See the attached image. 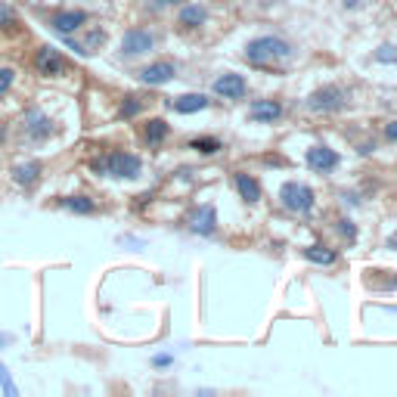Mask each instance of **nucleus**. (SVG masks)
Returning <instances> with one entry per match:
<instances>
[{
	"mask_svg": "<svg viewBox=\"0 0 397 397\" xmlns=\"http://www.w3.org/2000/svg\"><path fill=\"white\" fill-rule=\"evenodd\" d=\"M292 53H295L292 44L283 41V38H273V34H264V38L249 41V47H245V60H249L251 66H270V62L288 60Z\"/></svg>",
	"mask_w": 397,
	"mask_h": 397,
	"instance_id": "1",
	"label": "nucleus"
},
{
	"mask_svg": "<svg viewBox=\"0 0 397 397\" xmlns=\"http://www.w3.org/2000/svg\"><path fill=\"white\" fill-rule=\"evenodd\" d=\"M279 202H283L286 211L295 214H307L314 208V190L307 183H298V180H288V183L279 186Z\"/></svg>",
	"mask_w": 397,
	"mask_h": 397,
	"instance_id": "2",
	"label": "nucleus"
},
{
	"mask_svg": "<svg viewBox=\"0 0 397 397\" xmlns=\"http://www.w3.org/2000/svg\"><path fill=\"white\" fill-rule=\"evenodd\" d=\"M103 162H106V174L118 180H137L143 171V162L134 153H109Z\"/></svg>",
	"mask_w": 397,
	"mask_h": 397,
	"instance_id": "3",
	"label": "nucleus"
},
{
	"mask_svg": "<svg viewBox=\"0 0 397 397\" xmlns=\"http://www.w3.org/2000/svg\"><path fill=\"white\" fill-rule=\"evenodd\" d=\"M344 90L342 88H335V84H326V88H320V90H314L307 97V109L310 112H338L344 106Z\"/></svg>",
	"mask_w": 397,
	"mask_h": 397,
	"instance_id": "4",
	"label": "nucleus"
},
{
	"mask_svg": "<svg viewBox=\"0 0 397 397\" xmlns=\"http://www.w3.org/2000/svg\"><path fill=\"white\" fill-rule=\"evenodd\" d=\"M66 69H69V62L62 60L60 50H53L50 44L38 47V53H34V71H38L41 78H60Z\"/></svg>",
	"mask_w": 397,
	"mask_h": 397,
	"instance_id": "5",
	"label": "nucleus"
},
{
	"mask_svg": "<svg viewBox=\"0 0 397 397\" xmlns=\"http://www.w3.org/2000/svg\"><path fill=\"white\" fill-rule=\"evenodd\" d=\"M153 47H155V38L146 28H131V32H125V38H121V56H143Z\"/></svg>",
	"mask_w": 397,
	"mask_h": 397,
	"instance_id": "6",
	"label": "nucleus"
},
{
	"mask_svg": "<svg viewBox=\"0 0 397 397\" xmlns=\"http://www.w3.org/2000/svg\"><path fill=\"white\" fill-rule=\"evenodd\" d=\"M211 90L218 93V97H223V99H242L245 90H249V84H245V78L236 75V71H223V75L214 78Z\"/></svg>",
	"mask_w": 397,
	"mask_h": 397,
	"instance_id": "7",
	"label": "nucleus"
},
{
	"mask_svg": "<svg viewBox=\"0 0 397 397\" xmlns=\"http://www.w3.org/2000/svg\"><path fill=\"white\" fill-rule=\"evenodd\" d=\"M174 75H177V69H174V62H168V60H158V62H153V66H146V69L137 71V78H140L143 84H149V88L168 84Z\"/></svg>",
	"mask_w": 397,
	"mask_h": 397,
	"instance_id": "8",
	"label": "nucleus"
},
{
	"mask_svg": "<svg viewBox=\"0 0 397 397\" xmlns=\"http://www.w3.org/2000/svg\"><path fill=\"white\" fill-rule=\"evenodd\" d=\"M22 127H25V134L32 137V140H47V137L56 131V127H53V121H50V118H47V115L41 112V109H28V112H25Z\"/></svg>",
	"mask_w": 397,
	"mask_h": 397,
	"instance_id": "9",
	"label": "nucleus"
},
{
	"mask_svg": "<svg viewBox=\"0 0 397 397\" xmlns=\"http://www.w3.org/2000/svg\"><path fill=\"white\" fill-rule=\"evenodd\" d=\"M307 165L316 174H329V171L338 168V153L329 146H314V149H307Z\"/></svg>",
	"mask_w": 397,
	"mask_h": 397,
	"instance_id": "10",
	"label": "nucleus"
},
{
	"mask_svg": "<svg viewBox=\"0 0 397 397\" xmlns=\"http://www.w3.org/2000/svg\"><path fill=\"white\" fill-rule=\"evenodd\" d=\"M279 115H283V103H279V99H255V103L249 106V118L258 121V125H270Z\"/></svg>",
	"mask_w": 397,
	"mask_h": 397,
	"instance_id": "11",
	"label": "nucleus"
},
{
	"mask_svg": "<svg viewBox=\"0 0 397 397\" xmlns=\"http://www.w3.org/2000/svg\"><path fill=\"white\" fill-rule=\"evenodd\" d=\"M50 25H53L60 34H71V32H78L81 25H88V13H84V10H66V13H56L53 22H50Z\"/></svg>",
	"mask_w": 397,
	"mask_h": 397,
	"instance_id": "12",
	"label": "nucleus"
},
{
	"mask_svg": "<svg viewBox=\"0 0 397 397\" xmlns=\"http://www.w3.org/2000/svg\"><path fill=\"white\" fill-rule=\"evenodd\" d=\"M208 103H211V99H208L205 93H183V97L171 99V109L180 112V115H193V112L208 109Z\"/></svg>",
	"mask_w": 397,
	"mask_h": 397,
	"instance_id": "13",
	"label": "nucleus"
},
{
	"mask_svg": "<svg viewBox=\"0 0 397 397\" xmlns=\"http://www.w3.org/2000/svg\"><path fill=\"white\" fill-rule=\"evenodd\" d=\"M214 230H218V211H214V205H202L199 211L193 214V233L211 236Z\"/></svg>",
	"mask_w": 397,
	"mask_h": 397,
	"instance_id": "14",
	"label": "nucleus"
},
{
	"mask_svg": "<svg viewBox=\"0 0 397 397\" xmlns=\"http://www.w3.org/2000/svg\"><path fill=\"white\" fill-rule=\"evenodd\" d=\"M41 162H19L16 168H13V183L16 186H32L34 180L41 177Z\"/></svg>",
	"mask_w": 397,
	"mask_h": 397,
	"instance_id": "15",
	"label": "nucleus"
},
{
	"mask_svg": "<svg viewBox=\"0 0 397 397\" xmlns=\"http://www.w3.org/2000/svg\"><path fill=\"white\" fill-rule=\"evenodd\" d=\"M177 22L183 25V28H199V25L208 22V10L202 4H190V6H183V10H180Z\"/></svg>",
	"mask_w": 397,
	"mask_h": 397,
	"instance_id": "16",
	"label": "nucleus"
},
{
	"mask_svg": "<svg viewBox=\"0 0 397 397\" xmlns=\"http://www.w3.org/2000/svg\"><path fill=\"white\" fill-rule=\"evenodd\" d=\"M236 190H239V196L249 202V205L261 202V183H258L251 174H236Z\"/></svg>",
	"mask_w": 397,
	"mask_h": 397,
	"instance_id": "17",
	"label": "nucleus"
},
{
	"mask_svg": "<svg viewBox=\"0 0 397 397\" xmlns=\"http://www.w3.org/2000/svg\"><path fill=\"white\" fill-rule=\"evenodd\" d=\"M168 121L165 118H149L146 127H143V140L149 143V146H158V143H165V137H168Z\"/></svg>",
	"mask_w": 397,
	"mask_h": 397,
	"instance_id": "18",
	"label": "nucleus"
},
{
	"mask_svg": "<svg viewBox=\"0 0 397 397\" xmlns=\"http://www.w3.org/2000/svg\"><path fill=\"white\" fill-rule=\"evenodd\" d=\"M60 205L71 214H93L97 211V202L90 196H66V199H60Z\"/></svg>",
	"mask_w": 397,
	"mask_h": 397,
	"instance_id": "19",
	"label": "nucleus"
},
{
	"mask_svg": "<svg viewBox=\"0 0 397 397\" xmlns=\"http://www.w3.org/2000/svg\"><path fill=\"white\" fill-rule=\"evenodd\" d=\"M305 258L310 264H335V251L332 249H326V245H307L305 249Z\"/></svg>",
	"mask_w": 397,
	"mask_h": 397,
	"instance_id": "20",
	"label": "nucleus"
},
{
	"mask_svg": "<svg viewBox=\"0 0 397 397\" xmlns=\"http://www.w3.org/2000/svg\"><path fill=\"white\" fill-rule=\"evenodd\" d=\"M190 146L196 149V153H202V155H214L218 149H223V146H221V140H214V137H196V140H193Z\"/></svg>",
	"mask_w": 397,
	"mask_h": 397,
	"instance_id": "21",
	"label": "nucleus"
},
{
	"mask_svg": "<svg viewBox=\"0 0 397 397\" xmlns=\"http://www.w3.org/2000/svg\"><path fill=\"white\" fill-rule=\"evenodd\" d=\"M16 25H19L16 10H13V6H6V4H0V32H13Z\"/></svg>",
	"mask_w": 397,
	"mask_h": 397,
	"instance_id": "22",
	"label": "nucleus"
},
{
	"mask_svg": "<svg viewBox=\"0 0 397 397\" xmlns=\"http://www.w3.org/2000/svg\"><path fill=\"white\" fill-rule=\"evenodd\" d=\"M143 112V103H140V97H127L125 103H121V109H118V115L121 118H137V115Z\"/></svg>",
	"mask_w": 397,
	"mask_h": 397,
	"instance_id": "23",
	"label": "nucleus"
},
{
	"mask_svg": "<svg viewBox=\"0 0 397 397\" xmlns=\"http://www.w3.org/2000/svg\"><path fill=\"white\" fill-rule=\"evenodd\" d=\"M13 81H16V69L0 66V97H4V93L13 88Z\"/></svg>",
	"mask_w": 397,
	"mask_h": 397,
	"instance_id": "24",
	"label": "nucleus"
},
{
	"mask_svg": "<svg viewBox=\"0 0 397 397\" xmlns=\"http://www.w3.org/2000/svg\"><path fill=\"white\" fill-rule=\"evenodd\" d=\"M375 60L379 62H397V47L394 44H382L375 50Z\"/></svg>",
	"mask_w": 397,
	"mask_h": 397,
	"instance_id": "25",
	"label": "nucleus"
},
{
	"mask_svg": "<svg viewBox=\"0 0 397 397\" xmlns=\"http://www.w3.org/2000/svg\"><path fill=\"white\" fill-rule=\"evenodd\" d=\"M0 385H4V394L6 397H16V385H13V379H10V372H6L4 363H0Z\"/></svg>",
	"mask_w": 397,
	"mask_h": 397,
	"instance_id": "26",
	"label": "nucleus"
},
{
	"mask_svg": "<svg viewBox=\"0 0 397 397\" xmlns=\"http://www.w3.org/2000/svg\"><path fill=\"white\" fill-rule=\"evenodd\" d=\"M385 137L391 143H397V121H391V125H385Z\"/></svg>",
	"mask_w": 397,
	"mask_h": 397,
	"instance_id": "27",
	"label": "nucleus"
},
{
	"mask_svg": "<svg viewBox=\"0 0 397 397\" xmlns=\"http://www.w3.org/2000/svg\"><path fill=\"white\" fill-rule=\"evenodd\" d=\"M153 366H171V357L168 354H158V357H153Z\"/></svg>",
	"mask_w": 397,
	"mask_h": 397,
	"instance_id": "28",
	"label": "nucleus"
},
{
	"mask_svg": "<svg viewBox=\"0 0 397 397\" xmlns=\"http://www.w3.org/2000/svg\"><path fill=\"white\" fill-rule=\"evenodd\" d=\"M153 4H155V6H177L180 0H153Z\"/></svg>",
	"mask_w": 397,
	"mask_h": 397,
	"instance_id": "29",
	"label": "nucleus"
},
{
	"mask_svg": "<svg viewBox=\"0 0 397 397\" xmlns=\"http://www.w3.org/2000/svg\"><path fill=\"white\" fill-rule=\"evenodd\" d=\"M6 344H10V335H6V332H0V348H6Z\"/></svg>",
	"mask_w": 397,
	"mask_h": 397,
	"instance_id": "30",
	"label": "nucleus"
},
{
	"mask_svg": "<svg viewBox=\"0 0 397 397\" xmlns=\"http://www.w3.org/2000/svg\"><path fill=\"white\" fill-rule=\"evenodd\" d=\"M4 140H6V127L0 125V143H4Z\"/></svg>",
	"mask_w": 397,
	"mask_h": 397,
	"instance_id": "31",
	"label": "nucleus"
}]
</instances>
